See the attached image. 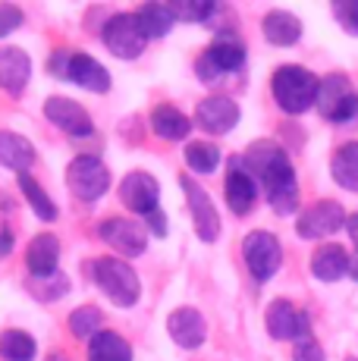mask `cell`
I'll list each match as a JSON object with an SVG mask.
<instances>
[{"instance_id":"26","label":"cell","mask_w":358,"mask_h":361,"mask_svg":"<svg viewBox=\"0 0 358 361\" xmlns=\"http://www.w3.org/2000/svg\"><path fill=\"white\" fill-rule=\"evenodd\" d=\"M135 19H139L142 32L148 35V41L151 38H167L176 25L170 4H142L139 10H135Z\"/></svg>"},{"instance_id":"16","label":"cell","mask_w":358,"mask_h":361,"mask_svg":"<svg viewBox=\"0 0 358 361\" xmlns=\"http://www.w3.org/2000/svg\"><path fill=\"white\" fill-rule=\"evenodd\" d=\"M44 116L54 123L60 132H66V135L73 138H88L94 135V123L92 116H88V110L82 107V104H75L70 98H47L44 101Z\"/></svg>"},{"instance_id":"13","label":"cell","mask_w":358,"mask_h":361,"mask_svg":"<svg viewBox=\"0 0 358 361\" xmlns=\"http://www.w3.org/2000/svg\"><path fill=\"white\" fill-rule=\"evenodd\" d=\"M267 333L273 339H292V343H302V339H311V324H308V314L299 311L289 298H277L271 302L264 314Z\"/></svg>"},{"instance_id":"37","label":"cell","mask_w":358,"mask_h":361,"mask_svg":"<svg viewBox=\"0 0 358 361\" xmlns=\"http://www.w3.org/2000/svg\"><path fill=\"white\" fill-rule=\"evenodd\" d=\"M346 233H349V239H352V245L358 252V214H349L346 217Z\"/></svg>"},{"instance_id":"40","label":"cell","mask_w":358,"mask_h":361,"mask_svg":"<svg viewBox=\"0 0 358 361\" xmlns=\"http://www.w3.org/2000/svg\"><path fill=\"white\" fill-rule=\"evenodd\" d=\"M47 361H66V358H60V355H51V358H47Z\"/></svg>"},{"instance_id":"17","label":"cell","mask_w":358,"mask_h":361,"mask_svg":"<svg viewBox=\"0 0 358 361\" xmlns=\"http://www.w3.org/2000/svg\"><path fill=\"white\" fill-rule=\"evenodd\" d=\"M167 333L179 349H198L208 339V321L195 308H176L167 317Z\"/></svg>"},{"instance_id":"31","label":"cell","mask_w":358,"mask_h":361,"mask_svg":"<svg viewBox=\"0 0 358 361\" xmlns=\"http://www.w3.org/2000/svg\"><path fill=\"white\" fill-rule=\"evenodd\" d=\"M185 164H189V170L208 176L220 166V148L214 142H189L185 145Z\"/></svg>"},{"instance_id":"5","label":"cell","mask_w":358,"mask_h":361,"mask_svg":"<svg viewBox=\"0 0 358 361\" xmlns=\"http://www.w3.org/2000/svg\"><path fill=\"white\" fill-rule=\"evenodd\" d=\"M314 107H318V114L327 123L346 126V123H352L358 116V92L346 75L333 73V75H327V79H321Z\"/></svg>"},{"instance_id":"19","label":"cell","mask_w":358,"mask_h":361,"mask_svg":"<svg viewBox=\"0 0 358 361\" xmlns=\"http://www.w3.org/2000/svg\"><path fill=\"white\" fill-rule=\"evenodd\" d=\"M223 195L226 204L236 217H245V214L254 207V198H258V183L245 173L242 161H233V170L226 173V183H223Z\"/></svg>"},{"instance_id":"28","label":"cell","mask_w":358,"mask_h":361,"mask_svg":"<svg viewBox=\"0 0 358 361\" xmlns=\"http://www.w3.org/2000/svg\"><path fill=\"white\" fill-rule=\"evenodd\" d=\"M16 183H19V192L25 195V201H29V207L35 211V217L41 220V224H54L60 211H57V204L51 201V195H47V192L35 183V176H29V173H19Z\"/></svg>"},{"instance_id":"20","label":"cell","mask_w":358,"mask_h":361,"mask_svg":"<svg viewBox=\"0 0 358 361\" xmlns=\"http://www.w3.org/2000/svg\"><path fill=\"white\" fill-rule=\"evenodd\" d=\"M32 79V60L23 47H0V88L10 94H23Z\"/></svg>"},{"instance_id":"11","label":"cell","mask_w":358,"mask_h":361,"mask_svg":"<svg viewBox=\"0 0 358 361\" xmlns=\"http://www.w3.org/2000/svg\"><path fill=\"white\" fill-rule=\"evenodd\" d=\"M98 235L107 242L113 252L126 255V258H139L148 248V230L129 217H107L98 224Z\"/></svg>"},{"instance_id":"7","label":"cell","mask_w":358,"mask_h":361,"mask_svg":"<svg viewBox=\"0 0 358 361\" xmlns=\"http://www.w3.org/2000/svg\"><path fill=\"white\" fill-rule=\"evenodd\" d=\"M66 185H70V192L79 201L92 204V201L104 198V192L110 189V170L101 157L79 154L66 166Z\"/></svg>"},{"instance_id":"41","label":"cell","mask_w":358,"mask_h":361,"mask_svg":"<svg viewBox=\"0 0 358 361\" xmlns=\"http://www.w3.org/2000/svg\"><path fill=\"white\" fill-rule=\"evenodd\" d=\"M346 361H355V358H346Z\"/></svg>"},{"instance_id":"15","label":"cell","mask_w":358,"mask_h":361,"mask_svg":"<svg viewBox=\"0 0 358 361\" xmlns=\"http://www.w3.org/2000/svg\"><path fill=\"white\" fill-rule=\"evenodd\" d=\"M242 120V110H239L236 101L223 98V94H211V98L198 101L195 107V126L211 132V135H226L233 132Z\"/></svg>"},{"instance_id":"25","label":"cell","mask_w":358,"mask_h":361,"mask_svg":"<svg viewBox=\"0 0 358 361\" xmlns=\"http://www.w3.org/2000/svg\"><path fill=\"white\" fill-rule=\"evenodd\" d=\"M88 361H132V345L113 330H101L88 339Z\"/></svg>"},{"instance_id":"14","label":"cell","mask_w":358,"mask_h":361,"mask_svg":"<svg viewBox=\"0 0 358 361\" xmlns=\"http://www.w3.org/2000/svg\"><path fill=\"white\" fill-rule=\"evenodd\" d=\"M120 201L132 214L148 217V214L161 211V185H157V179L151 176V173L132 170L129 176H123V183H120Z\"/></svg>"},{"instance_id":"18","label":"cell","mask_w":358,"mask_h":361,"mask_svg":"<svg viewBox=\"0 0 358 361\" xmlns=\"http://www.w3.org/2000/svg\"><path fill=\"white\" fill-rule=\"evenodd\" d=\"M57 264H60V239L54 233H38L25 248L29 274L35 280H47V276H57Z\"/></svg>"},{"instance_id":"6","label":"cell","mask_w":358,"mask_h":361,"mask_svg":"<svg viewBox=\"0 0 358 361\" xmlns=\"http://www.w3.org/2000/svg\"><path fill=\"white\" fill-rule=\"evenodd\" d=\"M245 66V44L233 32H220L211 47L195 60V73L202 82H214L226 73H239Z\"/></svg>"},{"instance_id":"21","label":"cell","mask_w":358,"mask_h":361,"mask_svg":"<svg viewBox=\"0 0 358 361\" xmlns=\"http://www.w3.org/2000/svg\"><path fill=\"white\" fill-rule=\"evenodd\" d=\"M349 264H352V258H349L346 248L330 242V245H321L311 255V274L321 283H340L342 276H349Z\"/></svg>"},{"instance_id":"38","label":"cell","mask_w":358,"mask_h":361,"mask_svg":"<svg viewBox=\"0 0 358 361\" xmlns=\"http://www.w3.org/2000/svg\"><path fill=\"white\" fill-rule=\"evenodd\" d=\"M10 252H13V233L10 230H0V258H6Z\"/></svg>"},{"instance_id":"4","label":"cell","mask_w":358,"mask_h":361,"mask_svg":"<svg viewBox=\"0 0 358 361\" xmlns=\"http://www.w3.org/2000/svg\"><path fill=\"white\" fill-rule=\"evenodd\" d=\"M92 276L94 286L107 295V302H113L116 308H132L142 298V280L132 270V264L113 258V255H104L92 264Z\"/></svg>"},{"instance_id":"30","label":"cell","mask_w":358,"mask_h":361,"mask_svg":"<svg viewBox=\"0 0 358 361\" xmlns=\"http://www.w3.org/2000/svg\"><path fill=\"white\" fill-rule=\"evenodd\" d=\"M66 324H70V333L75 339H94L104 330V314H101V308H94V305H82V308L73 311Z\"/></svg>"},{"instance_id":"24","label":"cell","mask_w":358,"mask_h":361,"mask_svg":"<svg viewBox=\"0 0 358 361\" xmlns=\"http://www.w3.org/2000/svg\"><path fill=\"white\" fill-rule=\"evenodd\" d=\"M261 32H264V38L271 41V44L292 47L295 41L302 38V23H299V16H292V13H286V10H271L261 19Z\"/></svg>"},{"instance_id":"12","label":"cell","mask_w":358,"mask_h":361,"mask_svg":"<svg viewBox=\"0 0 358 361\" xmlns=\"http://www.w3.org/2000/svg\"><path fill=\"white\" fill-rule=\"evenodd\" d=\"M179 185H183V192H185V204H189V214H192V224H195L198 239H202V242H217V235H220V214H217L211 195L195 183V179H189V176L179 179Z\"/></svg>"},{"instance_id":"22","label":"cell","mask_w":358,"mask_h":361,"mask_svg":"<svg viewBox=\"0 0 358 361\" xmlns=\"http://www.w3.org/2000/svg\"><path fill=\"white\" fill-rule=\"evenodd\" d=\"M35 164V145L25 135L10 129H0V166L16 173H29Z\"/></svg>"},{"instance_id":"33","label":"cell","mask_w":358,"mask_h":361,"mask_svg":"<svg viewBox=\"0 0 358 361\" xmlns=\"http://www.w3.org/2000/svg\"><path fill=\"white\" fill-rule=\"evenodd\" d=\"M333 13H336V19H340L342 29L352 32V35H358V0H346V4H336V6H333Z\"/></svg>"},{"instance_id":"35","label":"cell","mask_w":358,"mask_h":361,"mask_svg":"<svg viewBox=\"0 0 358 361\" xmlns=\"http://www.w3.org/2000/svg\"><path fill=\"white\" fill-rule=\"evenodd\" d=\"M292 361H327V355H323V349L314 339H302L292 349Z\"/></svg>"},{"instance_id":"3","label":"cell","mask_w":358,"mask_h":361,"mask_svg":"<svg viewBox=\"0 0 358 361\" xmlns=\"http://www.w3.org/2000/svg\"><path fill=\"white\" fill-rule=\"evenodd\" d=\"M47 73L54 79H66L73 85L85 88V92H94V94H104L110 92V73L107 66H101L94 57L82 51H73V47H60L47 57Z\"/></svg>"},{"instance_id":"10","label":"cell","mask_w":358,"mask_h":361,"mask_svg":"<svg viewBox=\"0 0 358 361\" xmlns=\"http://www.w3.org/2000/svg\"><path fill=\"white\" fill-rule=\"evenodd\" d=\"M346 217L349 214L342 211L336 201H318V204L305 207L295 220V233L302 239H327V235L346 230Z\"/></svg>"},{"instance_id":"32","label":"cell","mask_w":358,"mask_h":361,"mask_svg":"<svg viewBox=\"0 0 358 361\" xmlns=\"http://www.w3.org/2000/svg\"><path fill=\"white\" fill-rule=\"evenodd\" d=\"M170 10H173V19H179V23L208 25L211 19H214V13H217V4L214 0H173Z\"/></svg>"},{"instance_id":"29","label":"cell","mask_w":358,"mask_h":361,"mask_svg":"<svg viewBox=\"0 0 358 361\" xmlns=\"http://www.w3.org/2000/svg\"><path fill=\"white\" fill-rule=\"evenodd\" d=\"M38 343L25 330H4L0 333V358L4 361H35Z\"/></svg>"},{"instance_id":"2","label":"cell","mask_w":358,"mask_h":361,"mask_svg":"<svg viewBox=\"0 0 358 361\" xmlns=\"http://www.w3.org/2000/svg\"><path fill=\"white\" fill-rule=\"evenodd\" d=\"M318 85H321L318 75L299 63L277 66L271 75L273 101H277V107L289 116H302L305 110L314 107V101H318Z\"/></svg>"},{"instance_id":"27","label":"cell","mask_w":358,"mask_h":361,"mask_svg":"<svg viewBox=\"0 0 358 361\" xmlns=\"http://www.w3.org/2000/svg\"><path fill=\"white\" fill-rule=\"evenodd\" d=\"M330 173H333V183L340 189L358 192V142L340 145V151L333 154V164H330Z\"/></svg>"},{"instance_id":"23","label":"cell","mask_w":358,"mask_h":361,"mask_svg":"<svg viewBox=\"0 0 358 361\" xmlns=\"http://www.w3.org/2000/svg\"><path fill=\"white\" fill-rule=\"evenodd\" d=\"M151 129H154V135L163 138V142H183V138H189V132L195 129V123L179 107H173V104H161V107L151 110Z\"/></svg>"},{"instance_id":"34","label":"cell","mask_w":358,"mask_h":361,"mask_svg":"<svg viewBox=\"0 0 358 361\" xmlns=\"http://www.w3.org/2000/svg\"><path fill=\"white\" fill-rule=\"evenodd\" d=\"M23 25V10L13 4H0V35H10Z\"/></svg>"},{"instance_id":"39","label":"cell","mask_w":358,"mask_h":361,"mask_svg":"<svg viewBox=\"0 0 358 361\" xmlns=\"http://www.w3.org/2000/svg\"><path fill=\"white\" fill-rule=\"evenodd\" d=\"M349 274H352V280H358V255H355V261L349 264Z\"/></svg>"},{"instance_id":"8","label":"cell","mask_w":358,"mask_h":361,"mask_svg":"<svg viewBox=\"0 0 358 361\" xmlns=\"http://www.w3.org/2000/svg\"><path fill=\"white\" fill-rule=\"evenodd\" d=\"M242 261L254 283H267L273 280V274L283 264V245H280V239L273 233L254 230L242 239Z\"/></svg>"},{"instance_id":"36","label":"cell","mask_w":358,"mask_h":361,"mask_svg":"<svg viewBox=\"0 0 358 361\" xmlns=\"http://www.w3.org/2000/svg\"><path fill=\"white\" fill-rule=\"evenodd\" d=\"M144 226H148V230L154 233L157 239H163V235H167V217H163V211L148 214V217H144Z\"/></svg>"},{"instance_id":"9","label":"cell","mask_w":358,"mask_h":361,"mask_svg":"<svg viewBox=\"0 0 358 361\" xmlns=\"http://www.w3.org/2000/svg\"><path fill=\"white\" fill-rule=\"evenodd\" d=\"M101 38H104L107 51L120 60L142 57L144 44H148V35L142 32L135 13H113L104 23V29H101Z\"/></svg>"},{"instance_id":"1","label":"cell","mask_w":358,"mask_h":361,"mask_svg":"<svg viewBox=\"0 0 358 361\" xmlns=\"http://www.w3.org/2000/svg\"><path fill=\"white\" fill-rule=\"evenodd\" d=\"M239 161H242L249 176H254L264 185L267 201H271V207L280 217L299 211V183H295L292 161H289V154L277 142H271V138L252 142Z\"/></svg>"}]
</instances>
